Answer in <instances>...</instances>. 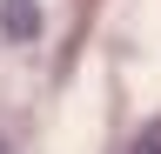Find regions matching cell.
Here are the masks:
<instances>
[{
	"label": "cell",
	"mask_w": 161,
	"mask_h": 154,
	"mask_svg": "<svg viewBox=\"0 0 161 154\" xmlns=\"http://www.w3.org/2000/svg\"><path fill=\"white\" fill-rule=\"evenodd\" d=\"M34 27H40L34 0H7V34H34Z\"/></svg>",
	"instance_id": "1"
},
{
	"label": "cell",
	"mask_w": 161,
	"mask_h": 154,
	"mask_svg": "<svg viewBox=\"0 0 161 154\" xmlns=\"http://www.w3.org/2000/svg\"><path fill=\"white\" fill-rule=\"evenodd\" d=\"M134 154H161V121H154V127H141V141H134Z\"/></svg>",
	"instance_id": "2"
},
{
	"label": "cell",
	"mask_w": 161,
	"mask_h": 154,
	"mask_svg": "<svg viewBox=\"0 0 161 154\" xmlns=\"http://www.w3.org/2000/svg\"><path fill=\"white\" fill-rule=\"evenodd\" d=\"M0 154H7V141H0Z\"/></svg>",
	"instance_id": "3"
}]
</instances>
